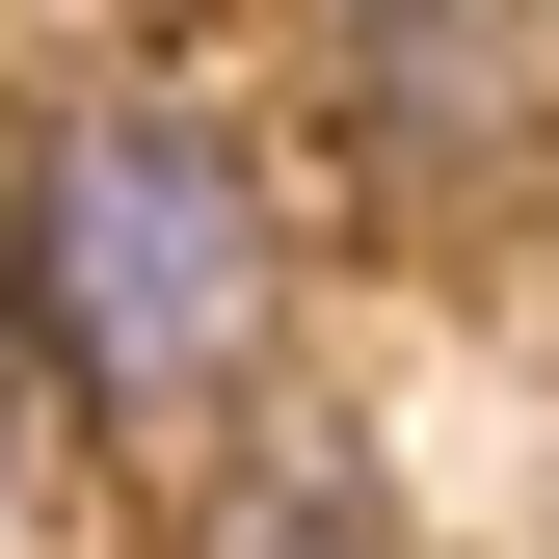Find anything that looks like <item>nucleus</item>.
<instances>
[{
    "mask_svg": "<svg viewBox=\"0 0 559 559\" xmlns=\"http://www.w3.org/2000/svg\"><path fill=\"white\" fill-rule=\"evenodd\" d=\"M0 346L107 453H187L294 346V187L214 81H53L0 133Z\"/></svg>",
    "mask_w": 559,
    "mask_h": 559,
    "instance_id": "nucleus-1",
    "label": "nucleus"
},
{
    "mask_svg": "<svg viewBox=\"0 0 559 559\" xmlns=\"http://www.w3.org/2000/svg\"><path fill=\"white\" fill-rule=\"evenodd\" d=\"M187 559H400L373 479H240V507H187Z\"/></svg>",
    "mask_w": 559,
    "mask_h": 559,
    "instance_id": "nucleus-3",
    "label": "nucleus"
},
{
    "mask_svg": "<svg viewBox=\"0 0 559 559\" xmlns=\"http://www.w3.org/2000/svg\"><path fill=\"white\" fill-rule=\"evenodd\" d=\"M533 160H559V0H373L346 27V187L373 214L479 240Z\"/></svg>",
    "mask_w": 559,
    "mask_h": 559,
    "instance_id": "nucleus-2",
    "label": "nucleus"
},
{
    "mask_svg": "<svg viewBox=\"0 0 559 559\" xmlns=\"http://www.w3.org/2000/svg\"><path fill=\"white\" fill-rule=\"evenodd\" d=\"M0 453H27V346H0Z\"/></svg>",
    "mask_w": 559,
    "mask_h": 559,
    "instance_id": "nucleus-4",
    "label": "nucleus"
}]
</instances>
